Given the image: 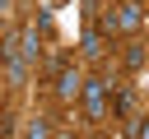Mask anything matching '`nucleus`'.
Returning <instances> with one entry per match:
<instances>
[{
    "instance_id": "6",
    "label": "nucleus",
    "mask_w": 149,
    "mask_h": 139,
    "mask_svg": "<svg viewBox=\"0 0 149 139\" xmlns=\"http://www.w3.org/2000/svg\"><path fill=\"white\" fill-rule=\"evenodd\" d=\"M130 107H135V97H130V88H121V93H112V111H116V116H130Z\"/></svg>"
},
{
    "instance_id": "1",
    "label": "nucleus",
    "mask_w": 149,
    "mask_h": 139,
    "mask_svg": "<svg viewBox=\"0 0 149 139\" xmlns=\"http://www.w3.org/2000/svg\"><path fill=\"white\" fill-rule=\"evenodd\" d=\"M79 107H84V116H88V120H102V116H107V107H112V83H107L102 74H88V79H84V88H79Z\"/></svg>"
},
{
    "instance_id": "5",
    "label": "nucleus",
    "mask_w": 149,
    "mask_h": 139,
    "mask_svg": "<svg viewBox=\"0 0 149 139\" xmlns=\"http://www.w3.org/2000/svg\"><path fill=\"white\" fill-rule=\"evenodd\" d=\"M121 65H126L130 74H140V70L149 65V51H144V46H126V56H121Z\"/></svg>"
},
{
    "instance_id": "2",
    "label": "nucleus",
    "mask_w": 149,
    "mask_h": 139,
    "mask_svg": "<svg viewBox=\"0 0 149 139\" xmlns=\"http://www.w3.org/2000/svg\"><path fill=\"white\" fill-rule=\"evenodd\" d=\"M112 19H116V32H140L144 19H149V9H144V0H121L112 9Z\"/></svg>"
},
{
    "instance_id": "3",
    "label": "nucleus",
    "mask_w": 149,
    "mask_h": 139,
    "mask_svg": "<svg viewBox=\"0 0 149 139\" xmlns=\"http://www.w3.org/2000/svg\"><path fill=\"white\" fill-rule=\"evenodd\" d=\"M79 88H84V79L70 70V56H56V97L61 102H79Z\"/></svg>"
},
{
    "instance_id": "4",
    "label": "nucleus",
    "mask_w": 149,
    "mask_h": 139,
    "mask_svg": "<svg viewBox=\"0 0 149 139\" xmlns=\"http://www.w3.org/2000/svg\"><path fill=\"white\" fill-rule=\"evenodd\" d=\"M79 46H84V56H102V51H107V32H102L98 23H88V28H84V42H79Z\"/></svg>"
},
{
    "instance_id": "7",
    "label": "nucleus",
    "mask_w": 149,
    "mask_h": 139,
    "mask_svg": "<svg viewBox=\"0 0 149 139\" xmlns=\"http://www.w3.org/2000/svg\"><path fill=\"white\" fill-rule=\"evenodd\" d=\"M144 9H149V0H144Z\"/></svg>"
}]
</instances>
